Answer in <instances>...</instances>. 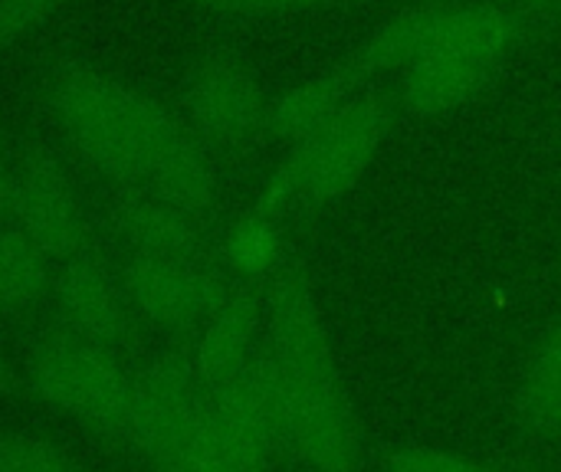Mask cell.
I'll return each instance as SVG.
<instances>
[{
  "label": "cell",
  "instance_id": "cell-18",
  "mask_svg": "<svg viewBox=\"0 0 561 472\" xmlns=\"http://www.w3.org/2000/svg\"><path fill=\"white\" fill-rule=\"evenodd\" d=\"M46 292L49 260L13 223H0V315H26Z\"/></svg>",
  "mask_w": 561,
  "mask_h": 472
},
{
  "label": "cell",
  "instance_id": "cell-9",
  "mask_svg": "<svg viewBox=\"0 0 561 472\" xmlns=\"http://www.w3.org/2000/svg\"><path fill=\"white\" fill-rule=\"evenodd\" d=\"M53 292L69 335L112 352L128 342L135 312L128 306L122 279L92 253L66 260L56 273Z\"/></svg>",
  "mask_w": 561,
  "mask_h": 472
},
{
  "label": "cell",
  "instance_id": "cell-7",
  "mask_svg": "<svg viewBox=\"0 0 561 472\" xmlns=\"http://www.w3.org/2000/svg\"><path fill=\"white\" fill-rule=\"evenodd\" d=\"M13 227L49 260L66 263L89 253V223L66 164L43 145L16 154Z\"/></svg>",
  "mask_w": 561,
  "mask_h": 472
},
{
  "label": "cell",
  "instance_id": "cell-15",
  "mask_svg": "<svg viewBox=\"0 0 561 472\" xmlns=\"http://www.w3.org/2000/svg\"><path fill=\"white\" fill-rule=\"evenodd\" d=\"M145 187L197 220L210 214L217 200V174L204 141L191 131V125H184V131L154 158Z\"/></svg>",
  "mask_w": 561,
  "mask_h": 472
},
{
  "label": "cell",
  "instance_id": "cell-14",
  "mask_svg": "<svg viewBox=\"0 0 561 472\" xmlns=\"http://www.w3.org/2000/svg\"><path fill=\"white\" fill-rule=\"evenodd\" d=\"M496 72L490 62H454V59H417L394 79V92L404 115H444L470 102Z\"/></svg>",
  "mask_w": 561,
  "mask_h": 472
},
{
  "label": "cell",
  "instance_id": "cell-17",
  "mask_svg": "<svg viewBox=\"0 0 561 472\" xmlns=\"http://www.w3.org/2000/svg\"><path fill=\"white\" fill-rule=\"evenodd\" d=\"M516 421L533 440H552L561 434V319L542 335L523 371Z\"/></svg>",
  "mask_w": 561,
  "mask_h": 472
},
{
  "label": "cell",
  "instance_id": "cell-24",
  "mask_svg": "<svg viewBox=\"0 0 561 472\" xmlns=\"http://www.w3.org/2000/svg\"><path fill=\"white\" fill-rule=\"evenodd\" d=\"M201 7L220 10V13H289V10H309V7H322L332 0H194Z\"/></svg>",
  "mask_w": 561,
  "mask_h": 472
},
{
  "label": "cell",
  "instance_id": "cell-1",
  "mask_svg": "<svg viewBox=\"0 0 561 472\" xmlns=\"http://www.w3.org/2000/svg\"><path fill=\"white\" fill-rule=\"evenodd\" d=\"M266 348L289 398V453L312 472L362 470V437L329 329L302 260L286 256L263 283Z\"/></svg>",
  "mask_w": 561,
  "mask_h": 472
},
{
  "label": "cell",
  "instance_id": "cell-5",
  "mask_svg": "<svg viewBox=\"0 0 561 472\" xmlns=\"http://www.w3.org/2000/svg\"><path fill=\"white\" fill-rule=\"evenodd\" d=\"M207 391L191 358L164 355L131 375V404L125 440L164 472L191 444Z\"/></svg>",
  "mask_w": 561,
  "mask_h": 472
},
{
  "label": "cell",
  "instance_id": "cell-3",
  "mask_svg": "<svg viewBox=\"0 0 561 472\" xmlns=\"http://www.w3.org/2000/svg\"><path fill=\"white\" fill-rule=\"evenodd\" d=\"M401 115L394 85L371 89L342 105V112L293 145L286 161L266 181L253 210L283 220L286 210L322 214L355 191Z\"/></svg>",
  "mask_w": 561,
  "mask_h": 472
},
{
  "label": "cell",
  "instance_id": "cell-23",
  "mask_svg": "<svg viewBox=\"0 0 561 472\" xmlns=\"http://www.w3.org/2000/svg\"><path fill=\"white\" fill-rule=\"evenodd\" d=\"M59 7L62 0H0V49L36 33Z\"/></svg>",
  "mask_w": 561,
  "mask_h": 472
},
{
  "label": "cell",
  "instance_id": "cell-4",
  "mask_svg": "<svg viewBox=\"0 0 561 472\" xmlns=\"http://www.w3.org/2000/svg\"><path fill=\"white\" fill-rule=\"evenodd\" d=\"M26 378L49 407L76 417L99 437L125 440L131 375L112 348L82 342L76 335L46 338L30 355Z\"/></svg>",
  "mask_w": 561,
  "mask_h": 472
},
{
  "label": "cell",
  "instance_id": "cell-12",
  "mask_svg": "<svg viewBox=\"0 0 561 472\" xmlns=\"http://www.w3.org/2000/svg\"><path fill=\"white\" fill-rule=\"evenodd\" d=\"M112 220L125 243L141 256L207 263V240L197 217L145 191H122L112 204Z\"/></svg>",
  "mask_w": 561,
  "mask_h": 472
},
{
  "label": "cell",
  "instance_id": "cell-10",
  "mask_svg": "<svg viewBox=\"0 0 561 472\" xmlns=\"http://www.w3.org/2000/svg\"><path fill=\"white\" fill-rule=\"evenodd\" d=\"M260 283H230L217 309L201 325L197 345H194V371L204 384V391L220 388L230 381L256 352L260 329H263V292Z\"/></svg>",
  "mask_w": 561,
  "mask_h": 472
},
{
  "label": "cell",
  "instance_id": "cell-26",
  "mask_svg": "<svg viewBox=\"0 0 561 472\" xmlns=\"http://www.w3.org/2000/svg\"><path fill=\"white\" fill-rule=\"evenodd\" d=\"M513 7L529 20V23H542L552 20L561 10V0H513Z\"/></svg>",
  "mask_w": 561,
  "mask_h": 472
},
{
  "label": "cell",
  "instance_id": "cell-6",
  "mask_svg": "<svg viewBox=\"0 0 561 472\" xmlns=\"http://www.w3.org/2000/svg\"><path fill=\"white\" fill-rule=\"evenodd\" d=\"M181 99L191 131L214 148H233L263 131L270 102L253 69L230 49H204L194 56Z\"/></svg>",
  "mask_w": 561,
  "mask_h": 472
},
{
  "label": "cell",
  "instance_id": "cell-21",
  "mask_svg": "<svg viewBox=\"0 0 561 472\" xmlns=\"http://www.w3.org/2000/svg\"><path fill=\"white\" fill-rule=\"evenodd\" d=\"M164 472H247L217 440V434L207 424V404L201 414V424L191 437V444L184 447V453L168 467Z\"/></svg>",
  "mask_w": 561,
  "mask_h": 472
},
{
  "label": "cell",
  "instance_id": "cell-13",
  "mask_svg": "<svg viewBox=\"0 0 561 472\" xmlns=\"http://www.w3.org/2000/svg\"><path fill=\"white\" fill-rule=\"evenodd\" d=\"M362 82L365 79L342 59L329 72L312 76V79L279 92L276 99H270L263 131L279 138V141L296 145L306 135H312L316 128H322L325 122H332L342 112V105H348V95Z\"/></svg>",
  "mask_w": 561,
  "mask_h": 472
},
{
  "label": "cell",
  "instance_id": "cell-8",
  "mask_svg": "<svg viewBox=\"0 0 561 472\" xmlns=\"http://www.w3.org/2000/svg\"><path fill=\"white\" fill-rule=\"evenodd\" d=\"M118 279L131 312L171 335H187L201 329L233 283L210 263L141 253H131Z\"/></svg>",
  "mask_w": 561,
  "mask_h": 472
},
{
  "label": "cell",
  "instance_id": "cell-22",
  "mask_svg": "<svg viewBox=\"0 0 561 472\" xmlns=\"http://www.w3.org/2000/svg\"><path fill=\"white\" fill-rule=\"evenodd\" d=\"M385 472H510L470 457H457V453H444V450H394L385 457Z\"/></svg>",
  "mask_w": 561,
  "mask_h": 472
},
{
  "label": "cell",
  "instance_id": "cell-19",
  "mask_svg": "<svg viewBox=\"0 0 561 472\" xmlns=\"http://www.w3.org/2000/svg\"><path fill=\"white\" fill-rule=\"evenodd\" d=\"M220 256L243 283H266L286 260V240L276 217L247 210L224 237Z\"/></svg>",
  "mask_w": 561,
  "mask_h": 472
},
{
  "label": "cell",
  "instance_id": "cell-27",
  "mask_svg": "<svg viewBox=\"0 0 561 472\" xmlns=\"http://www.w3.org/2000/svg\"><path fill=\"white\" fill-rule=\"evenodd\" d=\"M7 381H10V368H7V358L0 355V388H7Z\"/></svg>",
  "mask_w": 561,
  "mask_h": 472
},
{
  "label": "cell",
  "instance_id": "cell-20",
  "mask_svg": "<svg viewBox=\"0 0 561 472\" xmlns=\"http://www.w3.org/2000/svg\"><path fill=\"white\" fill-rule=\"evenodd\" d=\"M72 460L49 440L33 434H0V472H66Z\"/></svg>",
  "mask_w": 561,
  "mask_h": 472
},
{
  "label": "cell",
  "instance_id": "cell-2",
  "mask_svg": "<svg viewBox=\"0 0 561 472\" xmlns=\"http://www.w3.org/2000/svg\"><path fill=\"white\" fill-rule=\"evenodd\" d=\"M46 99L79 158L122 187L145 184L154 158L187 125L148 92L82 62L56 69Z\"/></svg>",
  "mask_w": 561,
  "mask_h": 472
},
{
  "label": "cell",
  "instance_id": "cell-25",
  "mask_svg": "<svg viewBox=\"0 0 561 472\" xmlns=\"http://www.w3.org/2000/svg\"><path fill=\"white\" fill-rule=\"evenodd\" d=\"M16 210V158L0 138V223H13Z\"/></svg>",
  "mask_w": 561,
  "mask_h": 472
},
{
  "label": "cell",
  "instance_id": "cell-28",
  "mask_svg": "<svg viewBox=\"0 0 561 472\" xmlns=\"http://www.w3.org/2000/svg\"><path fill=\"white\" fill-rule=\"evenodd\" d=\"M66 472H85V470H82V467H76V463H72V467H69V470H66Z\"/></svg>",
  "mask_w": 561,
  "mask_h": 472
},
{
  "label": "cell",
  "instance_id": "cell-16",
  "mask_svg": "<svg viewBox=\"0 0 561 472\" xmlns=\"http://www.w3.org/2000/svg\"><path fill=\"white\" fill-rule=\"evenodd\" d=\"M450 0L440 3H424V7H411L398 16H391L388 23H381L362 46H355L345 62L362 76H381V72H401L404 66H411L421 49L427 46L437 20L444 16Z\"/></svg>",
  "mask_w": 561,
  "mask_h": 472
},
{
  "label": "cell",
  "instance_id": "cell-11",
  "mask_svg": "<svg viewBox=\"0 0 561 472\" xmlns=\"http://www.w3.org/2000/svg\"><path fill=\"white\" fill-rule=\"evenodd\" d=\"M533 23L516 7L500 3H447L427 46L417 59H454V62H490L500 66L503 56L523 39ZM414 59V62H417Z\"/></svg>",
  "mask_w": 561,
  "mask_h": 472
}]
</instances>
